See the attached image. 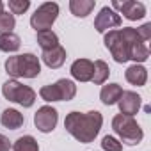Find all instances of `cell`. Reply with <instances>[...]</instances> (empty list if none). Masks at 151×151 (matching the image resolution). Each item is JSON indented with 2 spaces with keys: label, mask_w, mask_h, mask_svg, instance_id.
Masks as SVG:
<instances>
[{
  "label": "cell",
  "mask_w": 151,
  "mask_h": 151,
  "mask_svg": "<svg viewBox=\"0 0 151 151\" xmlns=\"http://www.w3.org/2000/svg\"><path fill=\"white\" fill-rule=\"evenodd\" d=\"M103 124V116L98 110L91 112H69L64 119L66 132L82 144H89L96 139Z\"/></svg>",
  "instance_id": "cell-1"
},
{
  "label": "cell",
  "mask_w": 151,
  "mask_h": 151,
  "mask_svg": "<svg viewBox=\"0 0 151 151\" xmlns=\"http://www.w3.org/2000/svg\"><path fill=\"white\" fill-rule=\"evenodd\" d=\"M6 71L11 75L13 80L18 77L23 78H36L41 73V62L34 53H23V55H13L6 60Z\"/></svg>",
  "instance_id": "cell-2"
},
{
  "label": "cell",
  "mask_w": 151,
  "mask_h": 151,
  "mask_svg": "<svg viewBox=\"0 0 151 151\" xmlns=\"http://www.w3.org/2000/svg\"><path fill=\"white\" fill-rule=\"evenodd\" d=\"M112 130L119 135L121 142H124L126 146H135L144 137L142 128L139 126V123L132 116H123V114L114 116V119H112Z\"/></svg>",
  "instance_id": "cell-3"
},
{
  "label": "cell",
  "mask_w": 151,
  "mask_h": 151,
  "mask_svg": "<svg viewBox=\"0 0 151 151\" xmlns=\"http://www.w3.org/2000/svg\"><path fill=\"white\" fill-rule=\"evenodd\" d=\"M2 94L6 96V100L20 103L25 109L32 107L34 101H36V91L32 87H29V86L20 84L18 80H7L2 86Z\"/></svg>",
  "instance_id": "cell-4"
},
{
  "label": "cell",
  "mask_w": 151,
  "mask_h": 151,
  "mask_svg": "<svg viewBox=\"0 0 151 151\" xmlns=\"http://www.w3.org/2000/svg\"><path fill=\"white\" fill-rule=\"evenodd\" d=\"M57 16H59V6L55 2H45L30 16V25H32V29H36V32L50 30V27L55 23Z\"/></svg>",
  "instance_id": "cell-5"
},
{
  "label": "cell",
  "mask_w": 151,
  "mask_h": 151,
  "mask_svg": "<svg viewBox=\"0 0 151 151\" xmlns=\"http://www.w3.org/2000/svg\"><path fill=\"white\" fill-rule=\"evenodd\" d=\"M105 46L109 48V52L112 53L116 62H126L130 60V45L128 41L121 36L119 30H109L105 34Z\"/></svg>",
  "instance_id": "cell-6"
},
{
  "label": "cell",
  "mask_w": 151,
  "mask_h": 151,
  "mask_svg": "<svg viewBox=\"0 0 151 151\" xmlns=\"http://www.w3.org/2000/svg\"><path fill=\"white\" fill-rule=\"evenodd\" d=\"M57 121H59V112L53 107H50V105L39 107L37 112L34 114V124H36V128L41 133L53 132L55 126H57Z\"/></svg>",
  "instance_id": "cell-7"
},
{
  "label": "cell",
  "mask_w": 151,
  "mask_h": 151,
  "mask_svg": "<svg viewBox=\"0 0 151 151\" xmlns=\"http://www.w3.org/2000/svg\"><path fill=\"white\" fill-rule=\"evenodd\" d=\"M110 9H117L123 13V16L130 22H137L142 20L146 16V7L142 2H135V0H114Z\"/></svg>",
  "instance_id": "cell-8"
},
{
  "label": "cell",
  "mask_w": 151,
  "mask_h": 151,
  "mask_svg": "<svg viewBox=\"0 0 151 151\" xmlns=\"http://www.w3.org/2000/svg\"><path fill=\"white\" fill-rule=\"evenodd\" d=\"M119 25H121V16L114 9H110L109 6L103 7L98 13L96 20H94V29L100 34H105V32H109V30H112L114 27H119Z\"/></svg>",
  "instance_id": "cell-9"
},
{
  "label": "cell",
  "mask_w": 151,
  "mask_h": 151,
  "mask_svg": "<svg viewBox=\"0 0 151 151\" xmlns=\"http://www.w3.org/2000/svg\"><path fill=\"white\" fill-rule=\"evenodd\" d=\"M140 103H142V98L133 91H123V94H121V98L117 101L121 114L123 116H132V117L139 112Z\"/></svg>",
  "instance_id": "cell-10"
},
{
  "label": "cell",
  "mask_w": 151,
  "mask_h": 151,
  "mask_svg": "<svg viewBox=\"0 0 151 151\" xmlns=\"http://www.w3.org/2000/svg\"><path fill=\"white\" fill-rule=\"evenodd\" d=\"M71 77L78 82H91L94 73V62L89 59H77L71 64Z\"/></svg>",
  "instance_id": "cell-11"
},
{
  "label": "cell",
  "mask_w": 151,
  "mask_h": 151,
  "mask_svg": "<svg viewBox=\"0 0 151 151\" xmlns=\"http://www.w3.org/2000/svg\"><path fill=\"white\" fill-rule=\"evenodd\" d=\"M41 59H43V62H45L48 68L57 69V68H60V66L64 64V60H66V50L59 45V46H55V48H52V50H48V52H43Z\"/></svg>",
  "instance_id": "cell-12"
},
{
  "label": "cell",
  "mask_w": 151,
  "mask_h": 151,
  "mask_svg": "<svg viewBox=\"0 0 151 151\" xmlns=\"http://www.w3.org/2000/svg\"><path fill=\"white\" fill-rule=\"evenodd\" d=\"M124 78L132 84V86H137V87H142L146 82H147V69L140 64H133L130 66L126 71H124Z\"/></svg>",
  "instance_id": "cell-13"
},
{
  "label": "cell",
  "mask_w": 151,
  "mask_h": 151,
  "mask_svg": "<svg viewBox=\"0 0 151 151\" xmlns=\"http://www.w3.org/2000/svg\"><path fill=\"white\" fill-rule=\"evenodd\" d=\"M0 123L9 130H18L23 126L25 119H23V114H20L16 109H6L2 112V116H0Z\"/></svg>",
  "instance_id": "cell-14"
},
{
  "label": "cell",
  "mask_w": 151,
  "mask_h": 151,
  "mask_svg": "<svg viewBox=\"0 0 151 151\" xmlns=\"http://www.w3.org/2000/svg\"><path fill=\"white\" fill-rule=\"evenodd\" d=\"M121 94H123V87H121L119 84H109V86H103V87H101V91H100V100H101L103 105H109V107H110V105H114V103L119 101Z\"/></svg>",
  "instance_id": "cell-15"
},
{
  "label": "cell",
  "mask_w": 151,
  "mask_h": 151,
  "mask_svg": "<svg viewBox=\"0 0 151 151\" xmlns=\"http://www.w3.org/2000/svg\"><path fill=\"white\" fill-rule=\"evenodd\" d=\"M94 6H96V0H71L69 11L77 18H86L87 14H91Z\"/></svg>",
  "instance_id": "cell-16"
},
{
  "label": "cell",
  "mask_w": 151,
  "mask_h": 151,
  "mask_svg": "<svg viewBox=\"0 0 151 151\" xmlns=\"http://www.w3.org/2000/svg\"><path fill=\"white\" fill-rule=\"evenodd\" d=\"M36 39H37V45L43 48V52H48V50L59 46V37L53 30H39L36 34Z\"/></svg>",
  "instance_id": "cell-17"
},
{
  "label": "cell",
  "mask_w": 151,
  "mask_h": 151,
  "mask_svg": "<svg viewBox=\"0 0 151 151\" xmlns=\"http://www.w3.org/2000/svg\"><path fill=\"white\" fill-rule=\"evenodd\" d=\"M109 75H110V68H109V64H107L105 60L98 59V60L94 62V73H93L91 82H93V84H96V86H101V84H105V82H107Z\"/></svg>",
  "instance_id": "cell-18"
},
{
  "label": "cell",
  "mask_w": 151,
  "mask_h": 151,
  "mask_svg": "<svg viewBox=\"0 0 151 151\" xmlns=\"http://www.w3.org/2000/svg\"><path fill=\"white\" fill-rule=\"evenodd\" d=\"M22 46V39L20 36H16L14 32H7V34H0V50L2 52H16Z\"/></svg>",
  "instance_id": "cell-19"
},
{
  "label": "cell",
  "mask_w": 151,
  "mask_h": 151,
  "mask_svg": "<svg viewBox=\"0 0 151 151\" xmlns=\"http://www.w3.org/2000/svg\"><path fill=\"white\" fill-rule=\"evenodd\" d=\"M59 91H60V96H62V101H69L75 98L77 94V86H75L73 80H68V78H60L59 82H55Z\"/></svg>",
  "instance_id": "cell-20"
},
{
  "label": "cell",
  "mask_w": 151,
  "mask_h": 151,
  "mask_svg": "<svg viewBox=\"0 0 151 151\" xmlns=\"http://www.w3.org/2000/svg\"><path fill=\"white\" fill-rule=\"evenodd\" d=\"M14 151H39V144L32 135H23L13 144Z\"/></svg>",
  "instance_id": "cell-21"
},
{
  "label": "cell",
  "mask_w": 151,
  "mask_h": 151,
  "mask_svg": "<svg viewBox=\"0 0 151 151\" xmlns=\"http://www.w3.org/2000/svg\"><path fill=\"white\" fill-rule=\"evenodd\" d=\"M147 57H149V50L144 43H135L130 46V59L135 60V64L147 60Z\"/></svg>",
  "instance_id": "cell-22"
},
{
  "label": "cell",
  "mask_w": 151,
  "mask_h": 151,
  "mask_svg": "<svg viewBox=\"0 0 151 151\" xmlns=\"http://www.w3.org/2000/svg\"><path fill=\"white\" fill-rule=\"evenodd\" d=\"M39 96H41L45 101H62V96H60V91H59L57 84L43 86V87L39 89Z\"/></svg>",
  "instance_id": "cell-23"
},
{
  "label": "cell",
  "mask_w": 151,
  "mask_h": 151,
  "mask_svg": "<svg viewBox=\"0 0 151 151\" xmlns=\"http://www.w3.org/2000/svg\"><path fill=\"white\" fill-rule=\"evenodd\" d=\"M14 25H16V20H14V16L11 13H6V11L0 13V34L13 32Z\"/></svg>",
  "instance_id": "cell-24"
},
{
  "label": "cell",
  "mask_w": 151,
  "mask_h": 151,
  "mask_svg": "<svg viewBox=\"0 0 151 151\" xmlns=\"http://www.w3.org/2000/svg\"><path fill=\"white\" fill-rule=\"evenodd\" d=\"M30 7V2L29 0H9V11L11 14H23L27 9Z\"/></svg>",
  "instance_id": "cell-25"
},
{
  "label": "cell",
  "mask_w": 151,
  "mask_h": 151,
  "mask_svg": "<svg viewBox=\"0 0 151 151\" xmlns=\"http://www.w3.org/2000/svg\"><path fill=\"white\" fill-rule=\"evenodd\" d=\"M101 147H103L105 151H123V144H121L116 137H112V135H105V137H103Z\"/></svg>",
  "instance_id": "cell-26"
},
{
  "label": "cell",
  "mask_w": 151,
  "mask_h": 151,
  "mask_svg": "<svg viewBox=\"0 0 151 151\" xmlns=\"http://www.w3.org/2000/svg\"><path fill=\"white\" fill-rule=\"evenodd\" d=\"M137 34H139V37L142 39V43L149 41V39H151V23H144L142 27H139V29H137Z\"/></svg>",
  "instance_id": "cell-27"
},
{
  "label": "cell",
  "mask_w": 151,
  "mask_h": 151,
  "mask_svg": "<svg viewBox=\"0 0 151 151\" xmlns=\"http://www.w3.org/2000/svg\"><path fill=\"white\" fill-rule=\"evenodd\" d=\"M9 149H11V142H9V139H7L6 135L0 133V151H9Z\"/></svg>",
  "instance_id": "cell-28"
},
{
  "label": "cell",
  "mask_w": 151,
  "mask_h": 151,
  "mask_svg": "<svg viewBox=\"0 0 151 151\" xmlns=\"http://www.w3.org/2000/svg\"><path fill=\"white\" fill-rule=\"evenodd\" d=\"M4 11V2H0V13Z\"/></svg>",
  "instance_id": "cell-29"
}]
</instances>
